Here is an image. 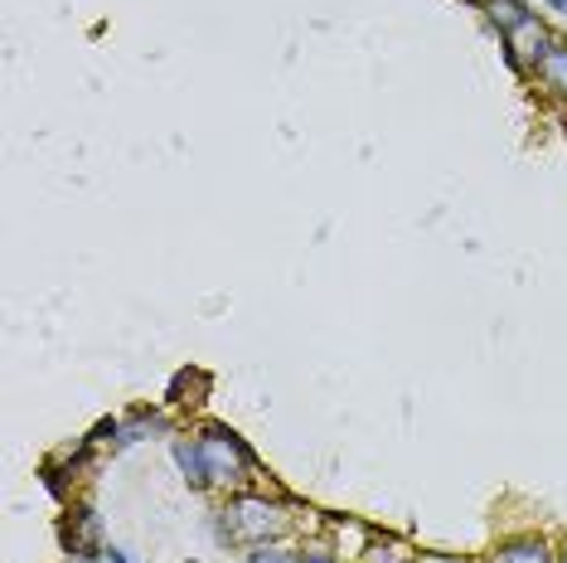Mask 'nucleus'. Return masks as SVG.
Returning <instances> with one entry per match:
<instances>
[{
	"label": "nucleus",
	"mask_w": 567,
	"mask_h": 563,
	"mask_svg": "<svg viewBox=\"0 0 567 563\" xmlns=\"http://www.w3.org/2000/svg\"><path fill=\"white\" fill-rule=\"evenodd\" d=\"M209 530L218 544H243V549H257V544H281L287 534L296 530V505L287 495H267V491H238V495H224V505L209 515Z\"/></svg>",
	"instance_id": "nucleus-1"
},
{
	"label": "nucleus",
	"mask_w": 567,
	"mask_h": 563,
	"mask_svg": "<svg viewBox=\"0 0 567 563\" xmlns=\"http://www.w3.org/2000/svg\"><path fill=\"white\" fill-rule=\"evenodd\" d=\"M199 452H204V471H209V491L218 495H238L252 491L257 477H262V462L248 447V438H238L228 422H204L195 432Z\"/></svg>",
	"instance_id": "nucleus-2"
},
{
	"label": "nucleus",
	"mask_w": 567,
	"mask_h": 563,
	"mask_svg": "<svg viewBox=\"0 0 567 563\" xmlns=\"http://www.w3.org/2000/svg\"><path fill=\"white\" fill-rule=\"evenodd\" d=\"M548 44H553V30L534 16V20H524L514 34H505V40H499V59L509 63L514 79H534L538 63H544V54H548Z\"/></svg>",
	"instance_id": "nucleus-3"
},
{
	"label": "nucleus",
	"mask_w": 567,
	"mask_h": 563,
	"mask_svg": "<svg viewBox=\"0 0 567 563\" xmlns=\"http://www.w3.org/2000/svg\"><path fill=\"white\" fill-rule=\"evenodd\" d=\"M534 83L544 88V98H553L558 108H567V34H553L544 63H538Z\"/></svg>",
	"instance_id": "nucleus-4"
},
{
	"label": "nucleus",
	"mask_w": 567,
	"mask_h": 563,
	"mask_svg": "<svg viewBox=\"0 0 567 563\" xmlns=\"http://www.w3.org/2000/svg\"><path fill=\"white\" fill-rule=\"evenodd\" d=\"M485 563H558V549L548 540H538V534H519V540H505L489 549Z\"/></svg>",
	"instance_id": "nucleus-5"
},
{
	"label": "nucleus",
	"mask_w": 567,
	"mask_h": 563,
	"mask_svg": "<svg viewBox=\"0 0 567 563\" xmlns=\"http://www.w3.org/2000/svg\"><path fill=\"white\" fill-rule=\"evenodd\" d=\"M63 544H69V554L102 549V520L87 505H79V510H73V520H63Z\"/></svg>",
	"instance_id": "nucleus-6"
},
{
	"label": "nucleus",
	"mask_w": 567,
	"mask_h": 563,
	"mask_svg": "<svg viewBox=\"0 0 567 563\" xmlns=\"http://www.w3.org/2000/svg\"><path fill=\"white\" fill-rule=\"evenodd\" d=\"M481 10H485V24L505 40V34H514L524 20H534V6L528 0H481Z\"/></svg>",
	"instance_id": "nucleus-7"
},
{
	"label": "nucleus",
	"mask_w": 567,
	"mask_h": 563,
	"mask_svg": "<svg viewBox=\"0 0 567 563\" xmlns=\"http://www.w3.org/2000/svg\"><path fill=\"white\" fill-rule=\"evenodd\" d=\"M171 457H175L179 477L189 481V491H209V471H204V452H199L195 438H175L171 442Z\"/></svg>",
	"instance_id": "nucleus-8"
},
{
	"label": "nucleus",
	"mask_w": 567,
	"mask_h": 563,
	"mask_svg": "<svg viewBox=\"0 0 567 563\" xmlns=\"http://www.w3.org/2000/svg\"><path fill=\"white\" fill-rule=\"evenodd\" d=\"M151 432H171V422H165L161 413H136L132 422H122V428H117V438H112V452H126V447L146 442Z\"/></svg>",
	"instance_id": "nucleus-9"
},
{
	"label": "nucleus",
	"mask_w": 567,
	"mask_h": 563,
	"mask_svg": "<svg viewBox=\"0 0 567 563\" xmlns=\"http://www.w3.org/2000/svg\"><path fill=\"white\" fill-rule=\"evenodd\" d=\"M248 563H301V549H291L287 540L281 544H257V549H248Z\"/></svg>",
	"instance_id": "nucleus-10"
},
{
	"label": "nucleus",
	"mask_w": 567,
	"mask_h": 563,
	"mask_svg": "<svg viewBox=\"0 0 567 563\" xmlns=\"http://www.w3.org/2000/svg\"><path fill=\"white\" fill-rule=\"evenodd\" d=\"M301 563H350V559H340V554H326V549H311V554H306V549H301Z\"/></svg>",
	"instance_id": "nucleus-11"
},
{
	"label": "nucleus",
	"mask_w": 567,
	"mask_h": 563,
	"mask_svg": "<svg viewBox=\"0 0 567 563\" xmlns=\"http://www.w3.org/2000/svg\"><path fill=\"white\" fill-rule=\"evenodd\" d=\"M412 563H471V559H451V554H412Z\"/></svg>",
	"instance_id": "nucleus-12"
},
{
	"label": "nucleus",
	"mask_w": 567,
	"mask_h": 563,
	"mask_svg": "<svg viewBox=\"0 0 567 563\" xmlns=\"http://www.w3.org/2000/svg\"><path fill=\"white\" fill-rule=\"evenodd\" d=\"M69 563H107V554H102V549H87V554H69Z\"/></svg>",
	"instance_id": "nucleus-13"
},
{
	"label": "nucleus",
	"mask_w": 567,
	"mask_h": 563,
	"mask_svg": "<svg viewBox=\"0 0 567 563\" xmlns=\"http://www.w3.org/2000/svg\"><path fill=\"white\" fill-rule=\"evenodd\" d=\"M102 554H107V563H132L126 559V549H117V544H102Z\"/></svg>",
	"instance_id": "nucleus-14"
},
{
	"label": "nucleus",
	"mask_w": 567,
	"mask_h": 563,
	"mask_svg": "<svg viewBox=\"0 0 567 563\" xmlns=\"http://www.w3.org/2000/svg\"><path fill=\"white\" fill-rule=\"evenodd\" d=\"M544 6H548V10H558V16L567 20V0H544Z\"/></svg>",
	"instance_id": "nucleus-15"
},
{
	"label": "nucleus",
	"mask_w": 567,
	"mask_h": 563,
	"mask_svg": "<svg viewBox=\"0 0 567 563\" xmlns=\"http://www.w3.org/2000/svg\"><path fill=\"white\" fill-rule=\"evenodd\" d=\"M558 563H567V544H563V549H558Z\"/></svg>",
	"instance_id": "nucleus-16"
}]
</instances>
